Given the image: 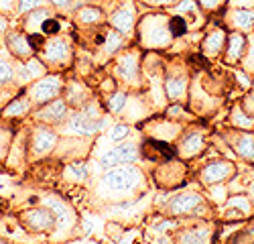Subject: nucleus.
<instances>
[{
	"mask_svg": "<svg viewBox=\"0 0 254 244\" xmlns=\"http://www.w3.org/2000/svg\"><path fill=\"white\" fill-rule=\"evenodd\" d=\"M140 37L142 43L149 47H163L171 39V29H169V20L163 14H149L142 18L140 23Z\"/></svg>",
	"mask_w": 254,
	"mask_h": 244,
	"instance_id": "obj_1",
	"label": "nucleus"
},
{
	"mask_svg": "<svg viewBox=\"0 0 254 244\" xmlns=\"http://www.w3.org/2000/svg\"><path fill=\"white\" fill-rule=\"evenodd\" d=\"M112 25L116 31L120 33H130L132 27H134V6L128 2V4H124L120 6L114 14H112Z\"/></svg>",
	"mask_w": 254,
	"mask_h": 244,
	"instance_id": "obj_2",
	"label": "nucleus"
},
{
	"mask_svg": "<svg viewBox=\"0 0 254 244\" xmlns=\"http://www.w3.org/2000/svg\"><path fill=\"white\" fill-rule=\"evenodd\" d=\"M228 16L236 31H250L254 27V8L238 6V8H232Z\"/></svg>",
	"mask_w": 254,
	"mask_h": 244,
	"instance_id": "obj_3",
	"label": "nucleus"
},
{
	"mask_svg": "<svg viewBox=\"0 0 254 244\" xmlns=\"http://www.w3.org/2000/svg\"><path fill=\"white\" fill-rule=\"evenodd\" d=\"M244 49H246L244 35L240 31L238 33H230V37H228V49H226V61H228V63H236V61H240Z\"/></svg>",
	"mask_w": 254,
	"mask_h": 244,
	"instance_id": "obj_4",
	"label": "nucleus"
},
{
	"mask_svg": "<svg viewBox=\"0 0 254 244\" xmlns=\"http://www.w3.org/2000/svg\"><path fill=\"white\" fill-rule=\"evenodd\" d=\"M57 92H59V79H55V77H49V79L39 81V84L33 88V96H35L39 102L51 100Z\"/></svg>",
	"mask_w": 254,
	"mask_h": 244,
	"instance_id": "obj_5",
	"label": "nucleus"
},
{
	"mask_svg": "<svg viewBox=\"0 0 254 244\" xmlns=\"http://www.w3.org/2000/svg\"><path fill=\"white\" fill-rule=\"evenodd\" d=\"M136 157V149L132 145H124L118 147L114 151H110L104 157V165H114V163H122V161H132Z\"/></svg>",
	"mask_w": 254,
	"mask_h": 244,
	"instance_id": "obj_6",
	"label": "nucleus"
},
{
	"mask_svg": "<svg viewBox=\"0 0 254 244\" xmlns=\"http://www.w3.org/2000/svg\"><path fill=\"white\" fill-rule=\"evenodd\" d=\"M224 43H226V33L222 31V29H216L214 33H209L207 37H205V41H203V51L207 53V55H218L220 53V49L224 47Z\"/></svg>",
	"mask_w": 254,
	"mask_h": 244,
	"instance_id": "obj_7",
	"label": "nucleus"
},
{
	"mask_svg": "<svg viewBox=\"0 0 254 244\" xmlns=\"http://www.w3.org/2000/svg\"><path fill=\"white\" fill-rule=\"evenodd\" d=\"M136 179V171L134 169H118V171H112L108 175V183H112L114 187H130Z\"/></svg>",
	"mask_w": 254,
	"mask_h": 244,
	"instance_id": "obj_8",
	"label": "nucleus"
},
{
	"mask_svg": "<svg viewBox=\"0 0 254 244\" xmlns=\"http://www.w3.org/2000/svg\"><path fill=\"white\" fill-rule=\"evenodd\" d=\"M67 55H69V47H67V41L65 39L49 41V45H47V59L63 61V59H67Z\"/></svg>",
	"mask_w": 254,
	"mask_h": 244,
	"instance_id": "obj_9",
	"label": "nucleus"
},
{
	"mask_svg": "<svg viewBox=\"0 0 254 244\" xmlns=\"http://www.w3.org/2000/svg\"><path fill=\"white\" fill-rule=\"evenodd\" d=\"M232 171H234V167L230 165V163H214V165H209L205 171H203V177L207 181H220L224 177H228Z\"/></svg>",
	"mask_w": 254,
	"mask_h": 244,
	"instance_id": "obj_10",
	"label": "nucleus"
},
{
	"mask_svg": "<svg viewBox=\"0 0 254 244\" xmlns=\"http://www.w3.org/2000/svg\"><path fill=\"white\" fill-rule=\"evenodd\" d=\"M234 147L240 153V157L254 161V134H240L234 140Z\"/></svg>",
	"mask_w": 254,
	"mask_h": 244,
	"instance_id": "obj_11",
	"label": "nucleus"
},
{
	"mask_svg": "<svg viewBox=\"0 0 254 244\" xmlns=\"http://www.w3.org/2000/svg\"><path fill=\"white\" fill-rule=\"evenodd\" d=\"M55 145V134H51L49 130H39L35 136V147L39 153H47L51 147Z\"/></svg>",
	"mask_w": 254,
	"mask_h": 244,
	"instance_id": "obj_12",
	"label": "nucleus"
},
{
	"mask_svg": "<svg viewBox=\"0 0 254 244\" xmlns=\"http://www.w3.org/2000/svg\"><path fill=\"white\" fill-rule=\"evenodd\" d=\"M77 16H79V20L83 25H92V23H98V20L102 18V10L96 8V6H83V8H79Z\"/></svg>",
	"mask_w": 254,
	"mask_h": 244,
	"instance_id": "obj_13",
	"label": "nucleus"
},
{
	"mask_svg": "<svg viewBox=\"0 0 254 244\" xmlns=\"http://www.w3.org/2000/svg\"><path fill=\"white\" fill-rule=\"evenodd\" d=\"M118 73L126 79H130L134 73H136V61L132 55H126L120 59V63H118Z\"/></svg>",
	"mask_w": 254,
	"mask_h": 244,
	"instance_id": "obj_14",
	"label": "nucleus"
},
{
	"mask_svg": "<svg viewBox=\"0 0 254 244\" xmlns=\"http://www.w3.org/2000/svg\"><path fill=\"white\" fill-rule=\"evenodd\" d=\"M201 147H203V138H201V134H197V132L185 136V140H183V151L189 153V155L197 153Z\"/></svg>",
	"mask_w": 254,
	"mask_h": 244,
	"instance_id": "obj_15",
	"label": "nucleus"
},
{
	"mask_svg": "<svg viewBox=\"0 0 254 244\" xmlns=\"http://www.w3.org/2000/svg\"><path fill=\"white\" fill-rule=\"evenodd\" d=\"M232 124H234V126H240V128H252V126H254V120L246 114V110L236 108L234 114H232Z\"/></svg>",
	"mask_w": 254,
	"mask_h": 244,
	"instance_id": "obj_16",
	"label": "nucleus"
},
{
	"mask_svg": "<svg viewBox=\"0 0 254 244\" xmlns=\"http://www.w3.org/2000/svg\"><path fill=\"white\" fill-rule=\"evenodd\" d=\"M185 92V79L183 77H169L167 79V94L171 98H179Z\"/></svg>",
	"mask_w": 254,
	"mask_h": 244,
	"instance_id": "obj_17",
	"label": "nucleus"
},
{
	"mask_svg": "<svg viewBox=\"0 0 254 244\" xmlns=\"http://www.w3.org/2000/svg\"><path fill=\"white\" fill-rule=\"evenodd\" d=\"M71 130L73 132H94L96 130V124L88 118H75L71 122Z\"/></svg>",
	"mask_w": 254,
	"mask_h": 244,
	"instance_id": "obj_18",
	"label": "nucleus"
},
{
	"mask_svg": "<svg viewBox=\"0 0 254 244\" xmlns=\"http://www.w3.org/2000/svg\"><path fill=\"white\" fill-rule=\"evenodd\" d=\"M63 112H65V106L61 104V102H55V104L47 106V110L43 112V118H49V120H55L59 116H63Z\"/></svg>",
	"mask_w": 254,
	"mask_h": 244,
	"instance_id": "obj_19",
	"label": "nucleus"
},
{
	"mask_svg": "<svg viewBox=\"0 0 254 244\" xmlns=\"http://www.w3.org/2000/svg\"><path fill=\"white\" fill-rule=\"evenodd\" d=\"M41 31L43 33H47V35H55L57 31H59V20H55V18H45L43 20V25H41Z\"/></svg>",
	"mask_w": 254,
	"mask_h": 244,
	"instance_id": "obj_20",
	"label": "nucleus"
},
{
	"mask_svg": "<svg viewBox=\"0 0 254 244\" xmlns=\"http://www.w3.org/2000/svg\"><path fill=\"white\" fill-rule=\"evenodd\" d=\"M12 47H14L18 53H29V51H31L29 41L23 39V37H12Z\"/></svg>",
	"mask_w": 254,
	"mask_h": 244,
	"instance_id": "obj_21",
	"label": "nucleus"
},
{
	"mask_svg": "<svg viewBox=\"0 0 254 244\" xmlns=\"http://www.w3.org/2000/svg\"><path fill=\"white\" fill-rule=\"evenodd\" d=\"M25 110H27V102L25 100H18V102H14V104L8 106L6 114H20V112H25Z\"/></svg>",
	"mask_w": 254,
	"mask_h": 244,
	"instance_id": "obj_22",
	"label": "nucleus"
},
{
	"mask_svg": "<svg viewBox=\"0 0 254 244\" xmlns=\"http://www.w3.org/2000/svg\"><path fill=\"white\" fill-rule=\"evenodd\" d=\"M124 102H126V96H124V94H116V96L112 98V102H110V108H112L114 112H120L122 106H124Z\"/></svg>",
	"mask_w": 254,
	"mask_h": 244,
	"instance_id": "obj_23",
	"label": "nucleus"
},
{
	"mask_svg": "<svg viewBox=\"0 0 254 244\" xmlns=\"http://www.w3.org/2000/svg\"><path fill=\"white\" fill-rule=\"evenodd\" d=\"M244 65H246L248 69H254V39L250 41V45H248V55H246V59H244Z\"/></svg>",
	"mask_w": 254,
	"mask_h": 244,
	"instance_id": "obj_24",
	"label": "nucleus"
},
{
	"mask_svg": "<svg viewBox=\"0 0 254 244\" xmlns=\"http://www.w3.org/2000/svg\"><path fill=\"white\" fill-rule=\"evenodd\" d=\"M41 4H43V0H20V10H23V12H29L31 8L41 6Z\"/></svg>",
	"mask_w": 254,
	"mask_h": 244,
	"instance_id": "obj_25",
	"label": "nucleus"
},
{
	"mask_svg": "<svg viewBox=\"0 0 254 244\" xmlns=\"http://www.w3.org/2000/svg\"><path fill=\"white\" fill-rule=\"evenodd\" d=\"M199 4L203 8H207V10H216V8H220L224 4V0H199Z\"/></svg>",
	"mask_w": 254,
	"mask_h": 244,
	"instance_id": "obj_26",
	"label": "nucleus"
},
{
	"mask_svg": "<svg viewBox=\"0 0 254 244\" xmlns=\"http://www.w3.org/2000/svg\"><path fill=\"white\" fill-rule=\"evenodd\" d=\"M8 77H10V67H8L6 61L0 59V84H2V81H6Z\"/></svg>",
	"mask_w": 254,
	"mask_h": 244,
	"instance_id": "obj_27",
	"label": "nucleus"
},
{
	"mask_svg": "<svg viewBox=\"0 0 254 244\" xmlns=\"http://www.w3.org/2000/svg\"><path fill=\"white\" fill-rule=\"evenodd\" d=\"M126 132H128V128H126V126H122V124H118V126L112 130V138H114V140H118V138H122Z\"/></svg>",
	"mask_w": 254,
	"mask_h": 244,
	"instance_id": "obj_28",
	"label": "nucleus"
},
{
	"mask_svg": "<svg viewBox=\"0 0 254 244\" xmlns=\"http://www.w3.org/2000/svg\"><path fill=\"white\" fill-rule=\"evenodd\" d=\"M244 110L250 112V114H254V92L244 100Z\"/></svg>",
	"mask_w": 254,
	"mask_h": 244,
	"instance_id": "obj_29",
	"label": "nucleus"
},
{
	"mask_svg": "<svg viewBox=\"0 0 254 244\" xmlns=\"http://www.w3.org/2000/svg\"><path fill=\"white\" fill-rule=\"evenodd\" d=\"M0 6H2V10H12L14 8V0H0Z\"/></svg>",
	"mask_w": 254,
	"mask_h": 244,
	"instance_id": "obj_30",
	"label": "nucleus"
},
{
	"mask_svg": "<svg viewBox=\"0 0 254 244\" xmlns=\"http://www.w3.org/2000/svg\"><path fill=\"white\" fill-rule=\"evenodd\" d=\"M144 2H149V4H155V6H163V4H171L173 0H144Z\"/></svg>",
	"mask_w": 254,
	"mask_h": 244,
	"instance_id": "obj_31",
	"label": "nucleus"
},
{
	"mask_svg": "<svg viewBox=\"0 0 254 244\" xmlns=\"http://www.w3.org/2000/svg\"><path fill=\"white\" fill-rule=\"evenodd\" d=\"M51 2H53V4H57V6H67V4L71 2V0H51Z\"/></svg>",
	"mask_w": 254,
	"mask_h": 244,
	"instance_id": "obj_32",
	"label": "nucleus"
},
{
	"mask_svg": "<svg viewBox=\"0 0 254 244\" xmlns=\"http://www.w3.org/2000/svg\"><path fill=\"white\" fill-rule=\"evenodd\" d=\"M252 193H254V187H252Z\"/></svg>",
	"mask_w": 254,
	"mask_h": 244,
	"instance_id": "obj_33",
	"label": "nucleus"
}]
</instances>
